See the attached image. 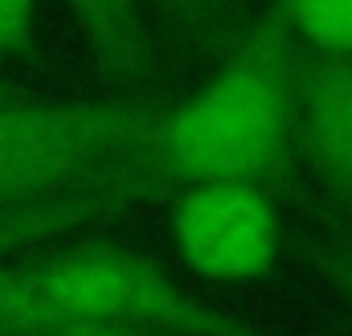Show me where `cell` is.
<instances>
[{
	"label": "cell",
	"mask_w": 352,
	"mask_h": 336,
	"mask_svg": "<svg viewBox=\"0 0 352 336\" xmlns=\"http://www.w3.org/2000/svg\"><path fill=\"white\" fill-rule=\"evenodd\" d=\"M303 54L274 4L254 17L184 103L156 111L148 136L127 156L144 197L201 180H283L295 144Z\"/></svg>",
	"instance_id": "6da1fadb"
},
{
	"label": "cell",
	"mask_w": 352,
	"mask_h": 336,
	"mask_svg": "<svg viewBox=\"0 0 352 336\" xmlns=\"http://www.w3.org/2000/svg\"><path fill=\"white\" fill-rule=\"evenodd\" d=\"M58 324H127L176 336H266L246 316L180 287L152 254L115 242L0 262V336Z\"/></svg>",
	"instance_id": "7a4b0ae2"
},
{
	"label": "cell",
	"mask_w": 352,
	"mask_h": 336,
	"mask_svg": "<svg viewBox=\"0 0 352 336\" xmlns=\"http://www.w3.org/2000/svg\"><path fill=\"white\" fill-rule=\"evenodd\" d=\"M156 103L21 94L0 103V209L74 189L127 160L156 119Z\"/></svg>",
	"instance_id": "3957f363"
},
{
	"label": "cell",
	"mask_w": 352,
	"mask_h": 336,
	"mask_svg": "<svg viewBox=\"0 0 352 336\" xmlns=\"http://www.w3.org/2000/svg\"><path fill=\"white\" fill-rule=\"evenodd\" d=\"M173 246L188 271L217 283L258 279L283 251L278 209L266 185L250 180H201L176 189Z\"/></svg>",
	"instance_id": "277c9868"
},
{
	"label": "cell",
	"mask_w": 352,
	"mask_h": 336,
	"mask_svg": "<svg viewBox=\"0 0 352 336\" xmlns=\"http://www.w3.org/2000/svg\"><path fill=\"white\" fill-rule=\"evenodd\" d=\"M295 140L324 185L352 209V58L303 54Z\"/></svg>",
	"instance_id": "5b68a950"
},
{
	"label": "cell",
	"mask_w": 352,
	"mask_h": 336,
	"mask_svg": "<svg viewBox=\"0 0 352 336\" xmlns=\"http://www.w3.org/2000/svg\"><path fill=\"white\" fill-rule=\"evenodd\" d=\"M144 189L135 180V172L127 160L111 165L107 172L90 176L74 189L50 193L41 201H21V205H4L0 209V262L25 251L29 242H41L50 234H62L70 226H82L98 213H111L127 201H140Z\"/></svg>",
	"instance_id": "8992f818"
},
{
	"label": "cell",
	"mask_w": 352,
	"mask_h": 336,
	"mask_svg": "<svg viewBox=\"0 0 352 336\" xmlns=\"http://www.w3.org/2000/svg\"><path fill=\"white\" fill-rule=\"evenodd\" d=\"M78 17L98 66L127 83L152 78V41L140 17V0H66Z\"/></svg>",
	"instance_id": "52a82bcc"
},
{
	"label": "cell",
	"mask_w": 352,
	"mask_h": 336,
	"mask_svg": "<svg viewBox=\"0 0 352 336\" xmlns=\"http://www.w3.org/2000/svg\"><path fill=\"white\" fill-rule=\"evenodd\" d=\"M156 21L192 54L221 58L254 21L250 0H144Z\"/></svg>",
	"instance_id": "ba28073f"
},
{
	"label": "cell",
	"mask_w": 352,
	"mask_h": 336,
	"mask_svg": "<svg viewBox=\"0 0 352 336\" xmlns=\"http://www.w3.org/2000/svg\"><path fill=\"white\" fill-rule=\"evenodd\" d=\"M303 50L352 58V0H274Z\"/></svg>",
	"instance_id": "9c48e42d"
},
{
	"label": "cell",
	"mask_w": 352,
	"mask_h": 336,
	"mask_svg": "<svg viewBox=\"0 0 352 336\" xmlns=\"http://www.w3.org/2000/svg\"><path fill=\"white\" fill-rule=\"evenodd\" d=\"M37 37V0H0V62L29 58Z\"/></svg>",
	"instance_id": "30bf717a"
},
{
	"label": "cell",
	"mask_w": 352,
	"mask_h": 336,
	"mask_svg": "<svg viewBox=\"0 0 352 336\" xmlns=\"http://www.w3.org/2000/svg\"><path fill=\"white\" fill-rule=\"evenodd\" d=\"M316 266L324 271V279L332 283V291L340 295V304L352 316V238H332L316 246Z\"/></svg>",
	"instance_id": "8fae6325"
},
{
	"label": "cell",
	"mask_w": 352,
	"mask_h": 336,
	"mask_svg": "<svg viewBox=\"0 0 352 336\" xmlns=\"http://www.w3.org/2000/svg\"><path fill=\"white\" fill-rule=\"evenodd\" d=\"M33 336H152L148 328H127V324H58L41 328Z\"/></svg>",
	"instance_id": "7c38bea8"
},
{
	"label": "cell",
	"mask_w": 352,
	"mask_h": 336,
	"mask_svg": "<svg viewBox=\"0 0 352 336\" xmlns=\"http://www.w3.org/2000/svg\"><path fill=\"white\" fill-rule=\"evenodd\" d=\"M21 94H25L21 86H12L8 78H0V103H12V98H21Z\"/></svg>",
	"instance_id": "4fadbf2b"
}]
</instances>
